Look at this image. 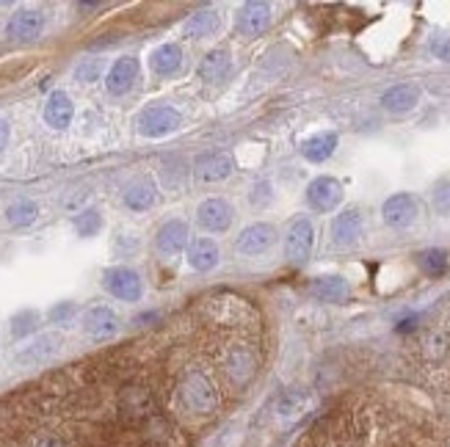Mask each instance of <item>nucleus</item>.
I'll list each match as a JSON object with an SVG mask.
<instances>
[{
    "mask_svg": "<svg viewBox=\"0 0 450 447\" xmlns=\"http://www.w3.org/2000/svg\"><path fill=\"white\" fill-rule=\"evenodd\" d=\"M75 229H77V235H83V237H91V235H97L99 232V226H102V215L97 212V210H83L80 215H75Z\"/></svg>",
    "mask_w": 450,
    "mask_h": 447,
    "instance_id": "bb28decb",
    "label": "nucleus"
},
{
    "mask_svg": "<svg viewBox=\"0 0 450 447\" xmlns=\"http://www.w3.org/2000/svg\"><path fill=\"white\" fill-rule=\"evenodd\" d=\"M36 215H39V210H36L33 201H14L6 210V218H8L11 226H28V223L36 221Z\"/></svg>",
    "mask_w": 450,
    "mask_h": 447,
    "instance_id": "393cba45",
    "label": "nucleus"
},
{
    "mask_svg": "<svg viewBox=\"0 0 450 447\" xmlns=\"http://www.w3.org/2000/svg\"><path fill=\"white\" fill-rule=\"evenodd\" d=\"M431 50H433V55H436V58L450 61V33L436 36V39H433V44H431Z\"/></svg>",
    "mask_w": 450,
    "mask_h": 447,
    "instance_id": "c756f323",
    "label": "nucleus"
},
{
    "mask_svg": "<svg viewBox=\"0 0 450 447\" xmlns=\"http://www.w3.org/2000/svg\"><path fill=\"white\" fill-rule=\"evenodd\" d=\"M312 240H315L312 223L301 218V221H295V223L290 226V232H287L284 254H287L293 262H304V259L309 257V251H312Z\"/></svg>",
    "mask_w": 450,
    "mask_h": 447,
    "instance_id": "f8f14e48",
    "label": "nucleus"
},
{
    "mask_svg": "<svg viewBox=\"0 0 450 447\" xmlns=\"http://www.w3.org/2000/svg\"><path fill=\"white\" fill-rule=\"evenodd\" d=\"M196 218L207 232H226L232 223V207L224 199H207L199 204Z\"/></svg>",
    "mask_w": 450,
    "mask_h": 447,
    "instance_id": "423d86ee",
    "label": "nucleus"
},
{
    "mask_svg": "<svg viewBox=\"0 0 450 447\" xmlns=\"http://www.w3.org/2000/svg\"><path fill=\"white\" fill-rule=\"evenodd\" d=\"M229 66H232V58L226 50H213L202 58L199 63V77L204 83H221L226 74H229Z\"/></svg>",
    "mask_w": 450,
    "mask_h": 447,
    "instance_id": "a211bd4d",
    "label": "nucleus"
},
{
    "mask_svg": "<svg viewBox=\"0 0 450 447\" xmlns=\"http://www.w3.org/2000/svg\"><path fill=\"white\" fill-rule=\"evenodd\" d=\"M215 28H218V14H215V11H196V14L188 19L185 33L193 36V39H204V36H210Z\"/></svg>",
    "mask_w": 450,
    "mask_h": 447,
    "instance_id": "b1692460",
    "label": "nucleus"
},
{
    "mask_svg": "<svg viewBox=\"0 0 450 447\" xmlns=\"http://www.w3.org/2000/svg\"><path fill=\"white\" fill-rule=\"evenodd\" d=\"M72 113H75L72 99H69L63 91H52V94L47 97V105H44V121H47L50 127L63 130V127L72 121Z\"/></svg>",
    "mask_w": 450,
    "mask_h": 447,
    "instance_id": "dca6fc26",
    "label": "nucleus"
},
{
    "mask_svg": "<svg viewBox=\"0 0 450 447\" xmlns=\"http://www.w3.org/2000/svg\"><path fill=\"white\" fill-rule=\"evenodd\" d=\"M41 28H44L41 11L22 8V11H17V14L11 17V22H8V36H11L14 41H33V39H39Z\"/></svg>",
    "mask_w": 450,
    "mask_h": 447,
    "instance_id": "9b49d317",
    "label": "nucleus"
},
{
    "mask_svg": "<svg viewBox=\"0 0 450 447\" xmlns=\"http://www.w3.org/2000/svg\"><path fill=\"white\" fill-rule=\"evenodd\" d=\"M179 127V113L168 105H149L146 110H141L138 116V130L146 135V138H160V135H168Z\"/></svg>",
    "mask_w": 450,
    "mask_h": 447,
    "instance_id": "f257e3e1",
    "label": "nucleus"
},
{
    "mask_svg": "<svg viewBox=\"0 0 450 447\" xmlns=\"http://www.w3.org/2000/svg\"><path fill=\"white\" fill-rule=\"evenodd\" d=\"M58 350H61V334L47 331V334H39L36 339H30V342L17 353V364H25V367L44 364V361H50Z\"/></svg>",
    "mask_w": 450,
    "mask_h": 447,
    "instance_id": "7ed1b4c3",
    "label": "nucleus"
},
{
    "mask_svg": "<svg viewBox=\"0 0 450 447\" xmlns=\"http://www.w3.org/2000/svg\"><path fill=\"white\" fill-rule=\"evenodd\" d=\"M232 166H235V163H232V157H229L226 152H204V155H199V157L193 160V171H196V177L204 179V182H215V179L229 177Z\"/></svg>",
    "mask_w": 450,
    "mask_h": 447,
    "instance_id": "1a4fd4ad",
    "label": "nucleus"
},
{
    "mask_svg": "<svg viewBox=\"0 0 450 447\" xmlns=\"http://www.w3.org/2000/svg\"><path fill=\"white\" fill-rule=\"evenodd\" d=\"M97 72H99V63H97V61H86V63H80V66H77V77H80V80H86V83H88V80H94V77H97Z\"/></svg>",
    "mask_w": 450,
    "mask_h": 447,
    "instance_id": "7c9ffc66",
    "label": "nucleus"
},
{
    "mask_svg": "<svg viewBox=\"0 0 450 447\" xmlns=\"http://www.w3.org/2000/svg\"><path fill=\"white\" fill-rule=\"evenodd\" d=\"M362 235V215L359 210H345L331 221V240L337 246H353Z\"/></svg>",
    "mask_w": 450,
    "mask_h": 447,
    "instance_id": "2eb2a0df",
    "label": "nucleus"
},
{
    "mask_svg": "<svg viewBox=\"0 0 450 447\" xmlns=\"http://www.w3.org/2000/svg\"><path fill=\"white\" fill-rule=\"evenodd\" d=\"M149 63H152V72H157V74H174L177 69H179V63H182V50L177 47V44H160L155 52H152V58H149Z\"/></svg>",
    "mask_w": 450,
    "mask_h": 447,
    "instance_id": "412c9836",
    "label": "nucleus"
},
{
    "mask_svg": "<svg viewBox=\"0 0 450 447\" xmlns=\"http://www.w3.org/2000/svg\"><path fill=\"white\" fill-rule=\"evenodd\" d=\"M420 265H422L425 273L436 276V273L444 270V265H447V254H444L442 248H428V251L420 254Z\"/></svg>",
    "mask_w": 450,
    "mask_h": 447,
    "instance_id": "cd10ccee",
    "label": "nucleus"
},
{
    "mask_svg": "<svg viewBox=\"0 0 450 447\" xmlns=\"http://www.w3.org/2000/svg\"><path fill=\"white\" fill-rule=\"evenodd\" d=\"M152 201H155V185H152V182L135 179V182L127 185V190H124V204H127L130 210H146Z\"/></svg>",
    "mask_w": 450,
    "mask_h": 447,
    "instance_id": "5701e85b",
    "label": "nucleus"
},
{
    "mask_svg": "<svg viewBox=\"0 0 450 447\" xmlns=\"http://www.w3.org/2000/svg\"><path fill=\"white\" fill-rule=\"evenodd\" d=\"M155 246H157V251L166 254V257L179 254V251L188 246V226H185V221H177V218H174V221L163 223L160 232H157V237H155Z\"/></svg>",
    "mask_w": 450,
    "mask_h": 447,
    "instance_id": "4468645a",
    "label": "nucleus"
},
{
    "mask_svg": "<svg viewBox=\"0 0 450 447\" xmlns=\"http://www.w3.org/2000/svg\"><path fill=\"white\" fill-rule=\"evenodd\" d=\"M337 146V135L334 132H317V135H309L304 143H301V155L312 163H323L326 157H331Z\"/></svg>",
    "mask_w": 450,
    "mask_h": 447,
    "instance_id": "aec40b11",
    "label": "nucleus"
},
{
    "mask_svg": "<svg viewBox=\"0 0 450 447\" xmlns=\"http://www.w3.org/2000/svg\"><path fill=\"white\" fill-rule=\"evenodd\" d=\"M309 292L320 301H342L348 295V284L342 276H317L309 284Z\"/></svg>",
    "mask_w": 450,
    "mask_h": 447,
    "instance_id": "4be33fe9",
    "label": "nucleus"
},
{
    "mask_svg": "<svg viewBox=\"0 0 450 447\" xmlns=\"http://www.w3.org/2000/svg\"><path fill=\"white\" fill-rule=\"evenodd\" d=\"M72 312H75V306H72V304H61V306H55V309L50 312V317L61 323V320H66V317H69Z\"/></svg>",
    "mask_w": 450,
    "mask_h": 447,
    "instance_id": "2f4dec72",
    "label": "nucleus"
},
{
    "mask_svg": "<svg viewBox=\"0 0 450 447\" xmlns=\"http://www.w3.org/2000/svg\"><path fill=\"white\" fill-rule=\"evenodd\" d=\"M6 143H8V124L0 119V152L6 149Z\"/></svg>",
    "mask_w": 450,
    "mask_h": 447,
    "instance_id": "473e14b6",
    "label": "nucleus"
},
{
    "mask_svg": "<svg viewBox=\"0 0 450 447\" xmlns=\"http://www.w3.org/2000/svg\"><path fill=\"white\" fill-rule=\"evenodd\" d=\"M417 99H420V88H417V86H411V83L392 86V88H389V91L381 97L384 108H387V110H392V113H406V110H411V108L417 105Z\"/></svg>",
    "mask_w": 450,
    "mask_h": 447,
    "instance_id": "6ab92c4d",
    "label": "nucleus"
},
{
    "mask_svg": "<svg viewBox=\"0 0 450 447\" xmlns=\"http://www.w3.org/2000/svg\"><path fill=\"white\" fill-rule=\"evenodd\" d=\"M340 199H342V185L334 177H317L306 188V201L320 212L334 210L340 204Z\"/></svg>",
    "mask_w": 450,
    "mask_h": 447,
    "instance_id": "20e7f679",
    "label": "nucleus"
},
{
    "mask_svg": "<svg viewBox=\"0 0 450 447\" xmlns=\"http://www.w3.org/2000/svg\"><path fill=\"white\" fill-rule=\"evenodd\" d=\"M36 323H39V315H36L33 309H25V312L14 315V320H11V334H14V337H25V334H30V331L36 328Z\"/></svg>",
    "mask_w": 450,
    "mask_h": 447,
    "instance_id": "c85d7f7f",
    "label": "nucleus"
},
{
    "mask_svg": "<svg viewBox=\"0 0 450 447\" xmlns=\"http://www.w3.org/2000/svg\"><path fill=\"white\" fill-rule=\"evenodd\" d=\"M276 240V229L271 226V223H251V226H246L240 235H237V243H235V248L240 251V254H262L265 248H271V243Z\"/></svg>",
    "mask_w": 450,
    "mask_h": 447,
    "instance_id": "0eeeda50",
    "label": "nucleus"
},
{
    "mask_svg": "<svg viewBox=\"0 0 450 447\" xmlns=\"http://www.w3.org/2000/svg\"><path fill=\"white\" fill-rule=\"evenodd\" d=\"M135 80H138V61L133 55H124L110 66V72L105 77V86H108L110 94H124V91L133 88Z\"/></svg>",
    "mask_w": 450,
    "mask_h": 447,
    "instance_id": "ddd939ff",
    "label": "nucleus"
},
{
    "mask_svg": "<svg viewBox=\"0 0 450 447\" xmlns=\"http://www.w3.org/2000/svg\"><path fill=\"white\" fill-rule=\"evenodd\" d=\"M304 406H306V395L304 392H287V395L279 397L276 414L284 417V419H293V417H298L304 411Z\"/></svg>",
    "mask_w": 450,
    "mask_h": 447,
    "instance_id": "a878e982",
    "label": "nucleus"
},
{
    "mask_svg": "<svg viewBox=\"0 0 450 447\" xmlns=\"http://www.w3.org/2000/svg\"><path fill=\"white\" fill-rule=\"evenodd\" d=\"M102 284L110 295L121 298V301H138L141 298V279L135 270L119 265V268H108L102 273Z\"/></svg>",
    "mask_w": 450,
    "mask_h": 447,
    "instance_id": "f03ea898",
    "label": "nucleus"
},
{
    "mask_svg": "<svg viewBox=\"0 0 450 447\" xmlns=\"http://www.w3.org/2000/svg\"><path fill=\"white\" fill-rule=\"evenodd\" d=\"M381 212H384V221H387L389 226L403 229V226H409V223L417 218V201H414L409 193H395V196H389V199L384 201Z\"/></svg>",
    "mask_w": 450,
    "mask_h": 447,
    "instance_id": "6e6552de",
    "label": "nucleus"
},
{
    "mask_svg": "<svg viewBox=\"0 0 450 447\" xmlns=\"http://www.w3.org/2000/svg\"><path fill=\"white\" fill-rule=\"evenodd\" d=\"M188 265H190L193 270H199V273L213 270V268L218 265V246H215L213 240H207V237L193 240V243L188 246Z\"/></svg>",
    "mask_w": 450,
    "mask_h": 447,
    "instance_id": "f3484780",
    "label": "nucleus"
},
{
    "mask_svg": "<svg viewBox=\"0 0 450 447\" xmlns=\"http://www.w3.org/2000/svg\"><path fill=\"white\" fill-rule=\"evenodd\" d=\"M83 331L91 334L94 339H108L119 331V317L108 306H91L83 312Z\"/></svg>",
    "mask_w": 450,
    "mask_h": 447,
    "instance_id": "39448f33",
    "label": "nucleus"
},
{
    "mask_svg": "<svg viewBox=\"0 0 450 447\" xmlns=\"http://www.w3.org/2000/svg\"><path fill=\"white\" fill-rule=\"evenodd\" d=\"M271 22V8L268 3H243L237 11V30L243 36H260Z\"/></svg>",
    "mask_w": 450,
    "mask_h": 447,
    "instance_id": "9d476101",
    "label": "nucleus"
}]
</instances>
